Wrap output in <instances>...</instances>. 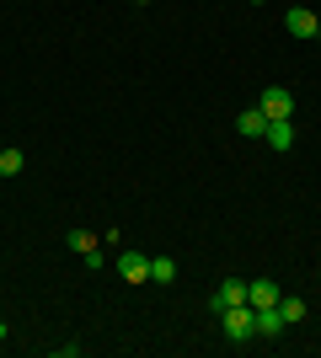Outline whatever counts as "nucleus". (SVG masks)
Wrapping results in <instances>:
<instances>
[{
	"mask_svg": "<svg viewBox=\"0 0 321 358\" xmlns=\"http://www.w3.org/2000/svg\"><path fill=\"white\" fill-rule=\"evenodd\" d=\"M220 327H225L230 343H252V337H257V310H252V305H230V310L220 315Z\"/></svg>",
	"mask_w": 321,
	"mask_h": 358,
	"instance_id": "obj_1",
	"label": "nucleus"
},
{
	"mask_svg": "<svg viewBox=\"0 0 321 358\" xmlns=\"http://www.w3.org/2000/svg\"><path fill=\"white\" fill-rule=\"evenodd\" d=\"M257 107L268 113V123H278V118H294V96H290L284 86H268V91L257 96Z\"/></svg>",
	"mask_w": 321,
	"mask_h": 358,
	"instance_id": "obj_2",
	"label": "nucleus"
},
{
	"mask_svg": "<svg viewBox=\"0 0 321 358\" xmlns=\"http://www.w3.org/2000/svg\"><path fill=\"white\" fill-rule=\"evenodd\" d=\"M230 305H246V278H225V284L214 289V299H209V310H214V315H225Z\"/></svg>",
	"mask_w": 321,
	"mask_h": 358,
	"instance_id": "obj_3",
	"label": "nucleus"
},
{
	"mask_svg": "<svg viewBox=\"0 0 321 358\" xmlns=\"http://www.w3.org/2000/svg\"><path fill=\"white\" fill-rule=\"evenodd\" d=\"M118 273L129 278V284H150V257H139V252H123V257H118Z\"/></svg>",
	"mask_w": 321,
	"mask_h": 358,
	"instance_id": "obj_4",
	"label": "nucleus"
},
{
	"mask_svg": "<svg viewBox=\"0 0 321 358\" xmlns=\"http://www.w3.org/2000/svg\"><path fill=\"white\" fill-rule=\"evenodd\" d=\"M246 305H252V310H268V305H278V284H273V278L246 284Z\"/></svg>",
	"mask_w": 321,
	"mask_h": 358,
	"instance_id": "obj_5",
	"label": "nucleus"
},
{
	"mask_svg": "<svg viewBox=\"0 0 321 358\" xmlns=\"http://www.w3.org/2000/svg\"><path fill=\"white\" fill-rule=\"evenodd\" d=\"M316 22H321L316 11H306V6H294L284 27H290V38H316Z\"/></svg>",
	"mask_w": 321,
	"mask_h": 358,
	"instance_id": "obj_6",
	"label": "nucleus"
},
{
	"mask_svg": "<svg viewBox=\"0 0 321 358\" xmlns=\"http://www.w3.org/2000/svg\"><path fill=\"white\" fill-rule=\"evenodd\" d=\"M236 129H241L246 139H262L268 134V113H262V107H246L241 118H236Z\"/></svg>",
	"mask_w": 321,
	"mask_h": 358,
	"instance_id": "obj_7",
	"label": "nucleus"
},
{
	"mask_svg": "<svg viewBox=\"0 0 321 358\" xmlns=\"http://www.w3.org/2000/svg\"><path fill=\"white\" fill-rule=\"evenodd\" d=\"M257 337H268V343H278V337H284V315H278V305L257 310Z\"/></svg>",
	"mask_w": 321,
	"mask_h": 358,
	"instance_id": "obj_8",
	"label": "nucleus"
},
{
	"mask_svg": "<svg viewBox=\"0 0 321 358\" xmlns=\"http://www.w3.org/2000/svg\"><path fill=\"white\" fill-rule=\"evenodd\" d=\"M262 139H268V145H273V150H290V145H294V129H290V118L268 123V134H262Z\"/></svg>",
	"mask_w": 321,
	"mask_h": 358,
	"instance_id": "obj_9",
	"label": "nucleus"
},
{
	"mask_svg": "<svg viewBox=\"0 0 321 358\" xmlns=\"http://www.w3.org/2000/svg\"><path fill=\"white\" fill-rule=\"evenodd\" d=\"M150 284H177V262L171 257H150Z\"/></svg>",
	"mask_w": 321,
	"mask_h": 358,
	"instance_id": "obj_10",
	"label": "nucleus"
},
{
	"mask_svg": "<svg viewBox=\"0 0 321 358\" xmlns=\"http://www.w3.org/2000/svg\"><path fill=\"white\" fill-rule=\"evenodd\" d=\"M278 315H284V327L306 321V299H284V294H278Z\"/></svg>",
	"mask_w": 321,
	"mask_h": 358,
	"instance_id": "obj_11",
	"label": "nucleus"
},
{
	"mask_svg": "<svg viewBox=\"0 0 321 358\" xmlns=\"http://www.w3.org/2000/svg\"><path fill=\"white\" fill-rule=\"evenodd\" d=\"M0 177H22V150H0Z\"/></svg>",
	"mask_w": 321,
	"mask_h": 358,
	"instance_id": "obj_12",
	"label": "nucleus"
},
{
	"mask_svg": "<svg viewBox=\"0 0 321 358\" xmlns=\"http://www.w3.org/2000/svg\"><path fill=\"white\" fill-rule=\"evenodd\" d=\"M0 343H6V321H0Z\"/></svg>",
	"mask_w": 321,
	"mask_h": 358,
	"instance_id": "obj_13",
	"label": "nucleus"
},
{
	"mask_svg": "<svg viewBox=\"0 0 321 358\" xmlns=\"http://www.w3.org/2000/svg\"><path fill=\"white\" fill-rule=\"evenodd\" d=\"M134 6H150V0H134Z\"/></svg>",
	"mask_w": 321,
	"mask_h": 358,
	"instance_id": "obj_14",
	"label": "nucleus"
},
{
	"mask_svg": "<svg viewBox=\"0 0 321 358\" xmlns=\"http://www.w3.org/2000/svg\"><path fill=\"white\" fill-rule=\"evenodd\" d=\"M316 38H321V22H316Z\"/></svg>",
	"mask_w": 321,
	"mask_h": 358,
	"instance_id": "obj_15",
	"label": "nucleus"
},
{
	"mask_svg": "<svg viewBox=\"0 0 321 358\" xmlns=\"http://www.w3.org/2000/svg\"><path fill=\"white\" fill-rule=\"evenodd\" d=\"M0 150H6V139H0Z\"/></svg>",
	"mask_w": 321,
	"mask_h": 358,
	"instance_id": "obj_16",
	"label": "nucleus"
},
{
	"mask_svg": "<svg viewBox=\"0 0 321 358\" xmlns=\"http://www.w3.org/2000/svg\"><path fill=\"white\" fill-rule=\"evenodd\" d=\"M252 6H262V0H252Z\"/></svg>",
	"mask_w": 321,
	"mask_h": 358,
	"instance_id": "obj_17",
	"label": "nucleus"
}]
</instances>
